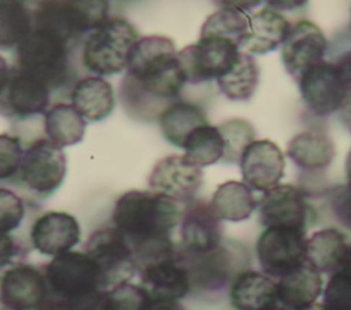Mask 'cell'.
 Returning a JSON list of instances; mask_svg holds the SVG:
<instances>
[{
    "label": "cell",
    "mask_w": 351,
    "mask_h": 310,
    "mask_svg": "<svg viewBox=\"0 0 351 310\" xmlns=\"http://www.w3.org/2000/svg\"><path fill=\"white\" fill-rule=\"evenodd\" d=\"M185 82L174 43L165 36L140 37L129 53L119 97L130 117L151 121L178 97Z\"/></svg>",
    "instance_id": "6da1fadb"
},
{
    "label": "cell",
    "mask_w": 351,
    "mask_h": 310,
    "mask_svg": "<svg viewBox=\"0 0 351 310\" xmlns=\"http://www.w3.org/2000/svg\"><path fill=\"white\" fill-rule=\"evenodd\" d=\"M180 203L154 191H128L121 195L112 208L114 226L136 243L152 237L167 236L181 219Z\"/></svg>",
    "instance_id": "7a4b0ae2"
},
{
    "label": "cell",
    "mask_w": 351,
    "mask_h": 310,
    "mask_svg": "<svg viewBox=\"0 0 351 310\" xmlns=\"http://www.w3.org/2000/svg\"><path fill=\"white\" fill-rule=\"evenodd\" d=\"M71 52L73 49L56 36L33 27L15 48L14 67L41 81L51 92L59 91L74 78Z\"/></svg>",
    "instance_id": "3957f363"
},
{
    "label": "cell",
    "mask_w": 351,
    "mask_h": 310,
    "mask_svg": "<svg viewBox=\"0 0 351 310\" xmlns=\"http://www.w3.org/2000/svg\"><path fill=\"white\" fill-rule=\"evenodd\" d=\"M33 27L43 29L74 49L86 34L108 19V1L45 0L33 8Z\"/></svg>",
    "instance_id": "277c9868"
},
{
    "label": "cell",
    "mask_w": 351,
    "mask_h": 310,
    "mask_svg": "<svg viewBox=\"0 0 351 310\" xmlns=\"http://www.w3.org/2000/svg\"><path fill=\"white\" fill-rule=\"evenodd\" d=\"M134 26L123 18H108L86 34L82 41L81 62L99 77L126 70L129 53L138 40Z\"/></svg>",
    "instance_id": "5b68a950"
},
{
    "label": "cell",
    "mask_w": 351,
    "mask_h": 310,
    "mask_svg": "<svg viewBox=\"0 0 351 310\" xmlns=\"http://www.w3.org/2000/svg\"><path fill=\"white\" fill-rule=\"evenodd\" d=\"M66 170L67 160L63 150L47 137H38L23 151L19 171L12 184L36 199H45L63 184Z\"/></svg>",
    "instance_id": "8992f818"
},
{
    "label": "cell",
    "mask_w": 351,
    "mask_h": 310,
    "mask_svg": "<svg viewBox=\"0 0 351 310\" xmlns=\"http://www.w3.org/2000/svg\"><path fill=\"white\" fill-rule=\"evenodd\" d=\"M84 252L96 265L103 289L129 283L137 272L130 243L115 226H104L92 232L84 246Z\"/></svg>",
    "instance_id": "52a82bcc"
},
{
    "label": "cell",
    "mask_w": 351,
    "mask_h": 310,
    "mask_svg": "<svg viewBox=\"0 0 351 310\" xmlns=\"http://www.w3.org/2000/svg\"><path fill=\"white\" fill-rule=\"evenodd\" d=\"M49 295L73 300L103 289L99 270L84 251H67L53 257L43 269Z\"/></svg>",
    "instance_id": "ba28073f"
},
{
    "label": "cell",
    "mask_w": 351,
    "mask_h": 310,
    "mask_svg": "<svg viewBox=\"0 0 351 310\" xmlns=\"http://www.w3.org/2000/svg\"><path fill=\"white\" fill-rule=\"evenodd\" d=\"M240 48L226 40L200 37L197 43L177 52L185 81L207 82L226 73L236 62Z\"/></svg>",
    "instance_id": "9c48e42d"
},
{
    "label": "cell",
    "mask_w": 351,
    "mask_h": 310,
    "mask_svg": "<svg viewBox=\"0 0 351 310\" xmlns=\"http://www.w3.org/2000/svg\"><path fill=\"white\" fill-rule=\"evenodd\" d=\"M304 230L270 226L256 241V255L263 273L280 278L306 261Z\"/></svg>",
    "instance_id": "30bf717a"
},
{
    "label": "cell",
    "mask_w": 351,
    "mask_h": 310,
    "mask_svg": "<svg viewBox=\"0 0 351 310\" xmlns=\"http://www.w3.org/2000/svg\"><path fill=\"white\" fill-rule=\"evenodd\" d=\"M51 91L41 81L16 70L14 66L0 89V115L25 121L45 114L51 104Z\"/></svg>",
    "instance_id": "8fae6325"
},
{
    "label": "cell",
    "mask_w": 351,
    "mask_h": 310,
    "mask_svg": "<svg viewBox=\"0 0 351 310\" xmlns=\"http://www.w3.org/2000/svg\"><path fill=\"white\" fill-rule=\"evenodd\" d=\"M306 106L317 115H329L344 107L348 91L335 63L319 62L298 80Z\"/></svg>",
    "instance_id": "7c38bea8"
},
{
    "label": "cell",
    "mask_w": 351,
    "mask_h": 310,
    "mask_svg": "<svg viewBox=\"0 0 351 310\" xmlns=\"http://www.w3.org/2000/svg\"><path fill=\"white\" fill-rule=\"evenodd\" d=\"M178 259L185 267L191 288L215 291L226 285L240 273L237 254L222 243L211 251L193 254L178 250Z\"/></svg>",
    "instance_id": "4fadbf2b"
},
{
    "label": "cell",
    "mask_w": 351,
    "mask_h": 310,
    "mask_svg": "<svg viewBox=\"0 0 351 310\" xmlns=\"http://www.w3.org/2000/svg\"><path fill=\"white\" fill-rule=\"evenodd\" d=\"M328 43L322 30L311 21L302 19L291 26L281 44V60L293 80L324 60Z\"/></svg>",
    "instance_id": "5bb4252c"
},
{
    "label": "cell",
    "mask_w": 351,
    "mask_h": 310,
    "mask_svg": "<svg viewBox=\"0 0 351 310\" xmlns=\"http://www.w3.org/2000/svg\"><path fill=\"white\" fill-rule=\"evenodd\" d=\"M202 182V169L189 163L182 155H170L160 159L148 177V185L154 192L178 203L192 202Z\"/></svg>",
    "instance_id": "9a60e30c"
},
{
    "label": "cell",
    "mask_w": 351,
    "mask_h": 310,
    "mask_svg": "<svg viewBox=\"0 0 351 310\" xmlns=\"http://www.w3.org/2000/svg\"><path fill=\"white\" fill-rule=\"evenodd\" d=\"M259 219L266 226H284L306 232L308 204L303 189L278 184L265 192L258 202Z\"/></svg>",
    "instance_id": "2e32d148"
},
{
    "label": "cell",
    "mask_w": 351,
    "mask_h": 310,
    "mask_svg": "<svg viewBox=\"0 0 351 310\" xmlns=\"http://www.w3.org/2000/svg\"><path fill=\"white\" fill-rule=\"evenodd\" d=\"M29 237L36 251L53 258L80 243L81 228L77 218L66 211H47L34 219Z\"/></svg>",
    "instance_id": "e0dca14e"
},
{
    "label": "cell",
    "mask_w": 351,
    "mask_h": 310,
    "mask_svg": "<svg viewBox=\"0 0 351 310\" xmlns=\"http://www.w3.org/2000/svg\"><path fill=\"white\" fill-rule=\"evenodd\" d=\"M244 184L251 189L267 192L284 177L285 159L282 151L270 140H254L240 158Z\"/></svg>",
    "instance_id": "ac0fdd59"
},
{
    "label": "cell",
    "mask_w": 351,
    "mask_h": 310,
    "mask_svg": "<svg viewBox=\"0 0 351 310\" xmlns=\"http://www.w3.org/2000/svg\"><path fill=\"white\" fill-rule=\"evenodd\" d=\"M49 291L44 272L29 263H15L0 277V298L16 310H37Z\"/></svg>",
    "instance_id": "d6986e66"
},
{
    "label": "cell",
    "mask_w": 351,
    "mask_h": 310,
    "mask_svg": "<svg viewBox=\"0 0 351 310\" xmlns=\"http://www.w3.org/2000/svg\"><path fill=\"white\" fill-rule=\"evenodd\" d=\"M180 225L181 250L186 252H207L221 244L219 219L204 200L189 202L181 214Z\"/></svg>",
    "instance_id": "ffe728a7"
},
{
    "label": "cell",
    "mask_w": 351,
    "mask_h": 310,
    "mask_svg": "<svg viewBox=\"0 0 351 310\" xmlns=\"http://www.w3.org/2000/svg\"><path fill=\"white\" fill-rule=\"evenodd\" d=\"M137 272L140 287L151 300L177 302L191 291L189 277L178 259V252L176 257L154 262Z\"/></svg>",
    "instance_id": "44dd1931"
},
{
    "label": "cell",
    "mask_w": 351,
    "mask_h": 310,
    "mask_svg": "<svg viewBox=\"0 0 351 310\" xmlns=\"http://www.w3.org/2000/svg\"><path fill=\"white\" fill-rule=\"evenodd\" d=\"M70 104L88 122H99L111 115L115 107L112 85L99 75L77 80L70 89Z\"/></svg>",
    "instance_id": "7402d4cb"
},
{
    "label": "cell",
    "mask_w": 351,
    "mask_h": 310,
    "mask_svg": "<svg viewBox=\"0 0 351 310\" xmlns=\"http://www.w3.org/2000/svg\"><path fill=\"white\" fill-rule=\"evenodd\" d=\"M291 23L273 7H263L250 15L248 33L240 44L247 53H266L281 45Z\"/></svg>",
    "instance_id": "603a6c76"
},
{
    "label": "cell",
    "mask_w": 351,
    "mask_h": 310,
    "mask_svg": "<svg viewBox=\"0 0 351 310\" xmlns=\"http://www.w3.org/2000/svg\"><path fill=\"white\" fill-rule=\"evenodd\" d=\"M322 291V274L307 261L285 273L277 281L278 300L300 310L313 303Z\"/></svg>",
    "instance_id": "cb8c5ba5"
},
{
    "label": "cell",
    "mask_w": 351,
    "mask_h": 310,
    "mask_svg": "<svg viewBox=\"0 0 351 310\" xmlns=\"http://www.w3.org/2000/svg\"><path fill=\"white\" fill-rule=\"evenodd\" d=\"M277 300V283L265 273L243 270L232 281L230 303L236 310H265Z\"/></svg>",
    "instance_id": "d4e9b609"
},
{
    "label": "cell",
    "mask_w": 351,
    "mask_h": 310,
    "mask_svg": "<svg viewBox=\"0 0 351 310\" xmlns=\"http://www.w3.org/2000/svg\"><path fill=\"white\" fill-rule=\"evenodd\" d=\"M347 248V237L340 230L321 229L306 240V261L321 274L332 276L339 272Z\"/></svg>",
    "instance_id": "484cf974"
},
{
    "label": "cell",
    "mask_w": 351,
    "mask_h": 310,
    "mask_svg": "<svg viewBox=\"0 0 351 310\" xmlns=\"http://www.w3.org/2000/svg\"><path fill=\"white\" fill-rule=\"evenodd\" d=\"M86 121L69 103H56L44 114V132L47 139L59 148L82 141Z\"/></svg>",
    "instance_id": "4316f807"
},
{
    "label": "cell",
    "mask_w": 351,
    "mask_h": 310,
    "mask_svg": "<svg viewBox=\"0 0 351 310\" xmlns=\"http://www.w3.org/2000/svg\"><path fill=\"white\" fill-rule=\"evenodd\" d=\"M287 154L300 169L319 170L335 158V145L325 133L306 130L289 141Z\"/></svg>",
    "instance_id": "83f0119b"
},
{
    "label": "cell",
    "mask_w": 351,
    "mask_h": 310,
    "mask_svg": "<svg viewBox=\"0 0 351 310\" xmlns=\"http://www.w3.org/2000/svg\"><path fill=\"white\" fill-rule=\"evenodd\" d=\"M210 206L219 221L239 222L247 219L254 213L258 207V200L248 185L232 180L217 188Z\"/></svg>",
    "instance_id": "f1b7e54d"
},
{
    "label": "cell",
    "mask_w": 351,
    "mask_h": 310,
    "mask_svg": "<svg viewBox=\"0 0 351 310\" xmlns=\"http://www.w3.org/2000/svg\"><path fill=\"white\" fill-rule=\"evenodd\" d=\"M158 122L163 137L177 147H182L196 128L208 123L204 112L196 104L181 100L169 104L159 114Z\"/></svg>",
    "instance_id": "f546056e"
},
{
    "label": "cell",
    "mask_w": 351,
    "mask_h": 310,
    "mask_svg": "<svg viewBox=\"0 0 351 310\" xmlns=\"http://www.w3.org/2000/svg\"><path fill=\"white\" fill-rule=\"evenodd\" d=\"M258 81L259 70L255 59L241 51L232 67L217 78L221 92L234 102L248 100L254 95Z\"/></svg>",
    "instance_id": "4dcf8cb0"
},
{
    "label": "cell",
    "mask_w": 351,
    "mask_h": 310,
    "mask_svg": "<svg viewBox=\"0 0 351 310\" xmlns=\"http://www.w3.org/2000/svg\"><path fill=\"white\" fill-rule=\"evenodd\" d=\"M248 27L250 15L244 10L226 1L219 10L208 15V18L204 21L200 30V37L226 40L240 48L241 41L248 33Z\"/></svg>",
    "instance_id": "1f68e13d"
},
{
    "label": "cell",
    "mask_w": 351,
    "mask_h": 310,
    "mask_svg": "<svg viewBox=\"0 0 351 310\" xmlns=\"http://www.w3.org/2000/svg\"><path fill=\"white\" fill-rule=\"evenodd\" d=\"M33 29V10L23 1L0 0V51L15 49Z\"/></svg>",
    "instance_id": "d6a6232c"
},
{
    "label": "cell",
    "mask_w": 351,
    "mask_h": 310,
    "mask_svg": "<svg viewBox=\"0 0 351 310\" xmlns=\"http://www.w3.org/2000/svg\"><path fill=\"white\" fill-rule=\"evenodd\" d=\"M184 158L195 166L217 163L223 156V140L217 126L210 123L196 128L184 141Z\"/></svg>",
    "instance_id": "836d02e7"
},
{
    "label": "cell",
    "mask_w": 351,
    "mask_h": 310,
    "mask_svg": "<svg viewBox=\"0 0 351 310\" xmlns=\"http://www.w3.org/2000/svg\"><path fill=\"white\" fill-rule=\"evenodd\" d=\"M223 140V156L228 163H239L244 150L254 141L255 130L252 125L241 118L228 119L217 126Z\"/></svg>",
    "instance_id": "e575fe53"
},
{
    "label": "cell",
    "mask_w": 351,
    "mask_h": 310,
    "mask_svg": "<svg viewBox=\"0 0 351 310\" xmlns=\"http://www.w3.org/2000/svg\"><path fill=\"white\" fill-rule=\"evenodd\" d=\"M23 145L19 137L0 133V182H14L23 156Z\"/></svg>",
    "instance_id": "d590c367"
},
{
    "label": "cell",
    "mask_w": 351,
    "mask_h": 310,
    "mask_svg": "<svg viewBox=\"0 0 351 310\" xmlns=\"http://www.w3.org/2000/svg\"><path fill=\"white\" fill-rule=\"evenodd\" d=\"M26 215V204L16 192L0 187V233H8L18 229Z\"/></svg>",
    "instance_id": "8d00e7d4"
},
{
    "label": "cell",
    "mask_w": 351,
    "mask_h": 310,
    "mask_svg": "<svg viewBox=\"0 0 351 310\" xmlns=\"http://www.w3.org/2000/svg\"><path fill=\"white\" fill-rule=\"evenodd\" d=\"M110 310H145L151 299L140 287L130 283L107 289Z\"/></svg>",
    "instance_id": "74e56055"
},
{
    "label": "cell",
    "mask_w": 351,
    "mask_h": 310,
    "mask_svg": "<svg viewBox=\"0 0 351 310\" xmlns=\"http://www.w3.org/2000/svg\"><path fill=\"white\" fill-rule=\"evenodd\" d=\"M322 305L326 310H351V277L333 273L325 285Z\"/></svg>",
    "instance_id": "f35d334b"
},
{
    "label": "cell",
    "mask_w": 351,
    "mask_h": 310,
    "mask_svg": "<svg viewBox=\"0 0 351 310\" xmlns=\"http://www.w3.org/2000/svg\"><path fill=\"white\" fill-rule=\"evenodd\" d=\"M332 210L337 219L351 229V191L347 185H339L330 191L329 198Z\"/></svg>",
    "instance_id": "ab89813d"
},
{
    "label": "cell",
    "mask_w": 351,
    "mask_h": 310,
    "mask_svg": "<svg viewBox=\"0 0 351 310\" xmlns=\"http://www.w3.org/2000/svg\"><path fill=\"white\" fill-rule=\"evenodd\" d=\"M22 254V244L12 235L0 233V270L15 265V261Z\"/></svg>",
    "instance_id": "60d3db41"
},
{
    "label": "cell",
    "mask_w": 351,
    "mask_h": 310,
    "mask_svg": "<svg viewBox=\"0 0 351 310\" xmlns=\"http://www.w3.org/2000/svg\"><path fill=\"white\" fill-rule=\"evenodd\" d=\"M70 310H110L107 289H99L85 296L69 300Z\"/></svg>",
    "instance_id": "b9f144b4"
},
{
    "label": "cell",
    "mask_w": 351,
    "mask_h": 310,
    "mask_svg": "<svg viewBox=\"0 0 351 310\" xmlns=\"http://www.w3.org/2000/svg\"><path fill=\"white\" fill-rule=\"evenodd\" d=\"M335 64L339 69V73L344 81V85L348 91V96H351V49L340 55Z\"/></svg>",
    "instance_id": "7bdbcfd3"
},
{
    "label": "cell",
    "mask_w": 351,
    "mask_h": 310,
    "mask_svg": "<svg viewBox=\"0 0 351 310\" xmlns=\"http://www.w3.org/2000/svg\"><path fill=\"white\" fill-rule=\"evenodd\" d=\"M37 310H70V305H69V300L48 295V298L43 302V305Z\"/></svg>",
    "instance_id": "ee69618b"
},
{
    "label": "cell",
    "mask_w": 351,
    "mask_h": 310,
    "mask_svg": "<svg viewBox=\"0 0 351 310\" xmlns=\"http://www.w3.org/2000/svg\"><path fill=\"white\" fill-rule=\"evenodd\" d=\"M145 310H185L178 302H160L151 300Z\"/></svg>",
    "instance_id": "f6af8a7d"
},
{
    "label": "cell",
    "mask_w": 351,
    "mask_h": 310,
    "mask_svg": "<svg viewBox=\"0 0 351 310\" xmlns=\"http://www.w3.org/2000/svg\"><path fill=\"white\" fill-rule=\"evenodd\" d=\"M339 272L351 277V244H348V248L346 251V255L343 258V262H341V266H340Z\"/></svg>",
    "instance_id": "bcb514c9"
},
{
    "label": "cell",
    "mask_w": 351,
    "mask_h": 310,
    "mask_svg": "<svg viewBox=\"0 0 351 310\" xmlns=\"http://www.w3.org/2000/svg\"><path fill=\"white\" fill-rule=\"evenodd\" d=\"M10 71H11V67L8 66L7 60L0 55V89H1L3 85L5 84Z\"/></svg>",
    "instance_id": "7dc6e473"
},
{
    "label": "cell",
    "mask_w": 351,
    "mask_h": 310,
    "mask_svg": "<svg viewBox=\"0 0 351 310\" xmlns=\"http://www.w3.org/2000/svg\"><path fill=\"white\" fill-rule=\"evenodd\" d=\"M344 114H346V121H347V125H348V129L351 130V96H348L346 104H344Z\"/></svg>",
    "instance_id": "c3c4849f"
},
{
    "label": "cell",
    "mask_w": 351,
    "mask_h": 310,
    "mask_svg": "<svg viewBox=\"0 0 351 310\" xmlns=\"http://www.w3.org/2000/svg\"><path fill=\"white\" fill-rule=\"evenodd\" d=\"M265 310H296V309H292V307H289V306L281 303L280 300H277L276 303H273L271 306H269V307L265 309Z\"/></svg>",
    "instance_id": "681fc988"
},
{
    "label": "cell",
    "mask_w": 351,
    "mask_h": 310,
    "mask_svg": "<svg viewBox=\"0 0 351 310\" xmlns=\"http://www.w3.org/2000/svg\"><path fill=\"white\" fill-rule=\"evenodd\" d=\"M346 169H347V180H348L347 187H348V188H350V191H351V151H350V154H348V156H347Z\"/></svg>",
    "instance_id": "f907efd6"
},
{
    "label": "cell",
    "mask_w": 351,
    "mask_h": 310,
    "mask_svg": "<svg viewBox=\"0 0 351 310\" xmlns=\"http://www.w3.org/2000/svg\"><path fill=\"white\" fill-rule=\"evenodd\" d=\"M300 310H326V309L324 307L322 303H313V305H310V306H307L304 309H300Z\"/></svg>",
    "instance_id": "816d5d0a"
},
{
    "label": "cell",
    "mask_w": 351,
    "mask_h": 310,
    "mask_svg": "<svg viewBox=\"0 0 351 310\" xmlns=\"http://www.w3.org/2000/svg\"><path fill=\"white\" fill-rule=\"evenodd\" d=\"M0 310H16V309L11 307L10 305H7V303L0 298Z\"/></svg>",
    "instance_id": "f5cc1de1"
}]
</instances>
